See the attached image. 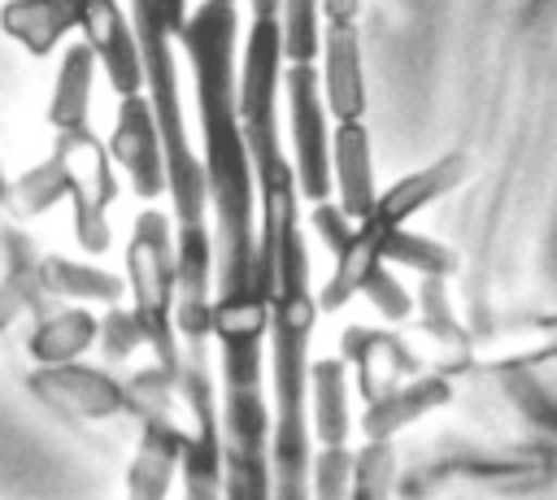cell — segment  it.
Returning a JSON list of instances; mask_svg holds the SVG:
<instances>
[{"mask_svg":"<svg viewBox=\"0 0 557 500\" xmlns=\"http://www.w3.org/2000/svg\"><path fill=\"white\" fill-rule=\"evenodd\" d=\"M361 296L370 300V309H374L383 322H405V317L413 313V296L405 291V283H400V278H396L387 265H379V270L366 278Z\"/></svg>","mask_w":557,"mask_h":500,"instance_id":"obj_26","label":"cell"},{"mask_svg":"<svg viewBox=\"0 0 557 500\" xmlns=\"http://www.w3.org/2000/svg\"><path fill=\"white\" fill-rule=\"evenodd\" d=\"M331 187L339 196V209L361 222L379 191H374V165H370V135L361 122H339L331 135Z\"/></svg>","mask_w":557,"mask_h":500,"instance_id":"obj_14","label":"cell"},{"mask_svg":"<svg viewBox=\"0 0 557 500\" xmlns=\"http://www.w3.org/2000/svg\"><path fill=\"white\" fill-rule=\"evenodd\" d=\"M78 26V0H9L0 9V30L17 39L30 57H48Z\"/></svg>","mask_w":557,"mask_h":500,"instance_id":"obj_16","label":"cell"},{"mask_svg":"<svg viewBox=\"0 0 557 500\" xmlns=\"http://www.w3.org/2000/svg\"><path fill=\"white\" fill-rule=\"evenodd\" d=\"M100 339V317H91L87 309H61V313H44L35 335H30V357L39 365H70L78 361L91 343Z\"/></svg>","mask_w":557,"mask_h":500,"instance_id":"obj_19","label":"cell"},{"mask_svg":"<svg viewBox=\"0 0 557 500\" xmlns=\"http://www.w3.org/2000/svg\"><path fill=\"white\" fill-rule=\"evenodd\" d=\"M322 100L335 113V122H361L366 113L357 22H326L322 30Z\"/></svg>","mask_w":557,"mask_h":500,"instance_id":"obj_13","label":"cell"},{"mask_svg":"<svg viewBox=\"0 0 557 500\" xmlns=\"http://www.w3.org/2000/svg\"><path fill=\"white\" fill-rule=\"evenodd\" d=\"M78 26H83V43L96 52V65H104V78L113 83L117 100L139 96L144 87V57H139V39L135 26L122 17L117 0H78Z\"/></svg>","mask_w":557,"mask_h":500,"instance_id":"obj_10","label":"cell"},{"mask_svg":"<svg viewBox=\"0 0 557 500\" xmlns=\"http://www.w3.org/2000/svg\"><path fill=\"white\" fill-rule=\"evenodd\" d=\"M30 391L44 404H57V409H65L74 417H87V422L126 413V383H117L104 370L78 365V361H70V365H39L30 374Z\"/></svg>","mask_w":557,"mask_h":500,"instance_id":"obj_11","label":"cell"},{"mask_svg":"<svg viewBox=\"0 0 557 500\" xmlns=\"http://www.w3.org/2000/svg\"><path fill=\"white\" fill-rule=\"evenodd\" d=\"M339 352L344 361L357 370V391L366 404L392 396L405 378L431 374L422 370V357L409 339H400L396 330H370V326H348L339 335Z\"/></svg>","mask_w":557,"mask_h":500,"instance_id":"obj_8","label":"cell"},{"mask_svg":"<svg viewBox=\"0 0 557 500\" xmlns=\"http://www.w3.org/2000/svg\"><path fill=\"white\" fill-rule=\"evenodd\" d=\"M70 196V170H65V161L52 152L48 161H39L35 170H26L17 183H9L4 187V209L17 217V222H26V217H39V213H48L57 200H65Z\"/></svg>","mask_w":557,"mask_h":500,"instance_id":"obj_21","label":"cell"},{"mask_svg":"<svg viewBox=\"0 0 557 500\" xmlns=\"http://www.w3.org/2000/svg\"><path fill=\"white\" fill-rule=\"evenodd\" d=\"M35 274H39V291L44 296H61V300H109V304L122 300V278L109 274V270H96V265H78V261H65V257H39L35 261Z\"/></svg>","mask_w":557,"mask_h":500,"instance_id":"obj_20","label":"cell"},{"mask_svg":"<svg viewBox=\"0 0 557 500\" xmlns=\"http://www.w3.org/2000/svg\"><path fill=\"white\" fill-rule=\"evenodd\" d=\"M309 226H313V235L322 239V248L331 252V257H339L344 248H348V239H352V217L339 209V200H318V204H309Z\"/></svg>","mask_w":557,"mask_h":500,"instance_id":"obj_29","label":"cell"},{"mask_svg":"<svg viewBox=\"0 0 557 500\" xmlns=\"http://www.w3.org/2000/svg\"><path fill=\"white\" fill-rule=\"evenodd\" d=\"M139 426L144 435L126 465V500H165L174 487V474L183 470L187 430L178 426V413H161Z\"/></svg>","mask_w":557,"mask_h":500,"instance_id":"obj_12","label":"cell"},{"mask_svg":"<svg viewBox=\"0 0 557 500\" xmlns=\"http://www.w3.org/2000/svg\"><path fill=\"white\" fill-rule=\"evenodd\" d=\"M383 265H405L418 278H444L448 283L461 261H457L453 248H444V243H435V239H426L418 230H396L387 239V248H383Z\"/></svg>","mask_w":557,"mask_h":500,"instance_id":"obj_23","label":"cell"},{"mask_svg":"<svg viewBox=\"0 0 557 500\" xmlns=\"http://www.w3.org/2000/svg\"><path fill=\"white\" fill-rule=\"evenodd\" d=\"M509 396H513V404H518V413L527 417V422H535L544 435H557V400H548L535 383H527V378H513L509 383Z\"/></svg>","mask_w":557,"mask_h":500,"instance_id":"obj_30","label":"cell"},{"mask_svg":"<svg viewBox=\"0 0 557 500\" xmlns=\"http://www.w3.org/2000/svg\"><path fill=\"white\" fill-rule=\"evenodd\" d=\"M444 404H453V383L444 374H418V378L400 383L392 396L366 404L361 430H366V439H392L396 430L413 426L418 417H426V413H435Z\"/></svg>","mask_w":557,"mask_h":500,"instance_id":"obj_15","label":"cell"},{"mask_svg":"<svg viewBox=\"0 0 557 500\" xmlns=\"http://www.w3.org/2000/svg\"><path fill=\"white\" fill-rule=\"evenodd\" d=\"M352 452L348 448H318L313 452V500H348Z\"/></svg>","mask_w":557,"mask_h":500,"instance_id":"obj_27","label":"cell"},{"mask_svg":"<svg viewBox=\"0 0 557 500\" xmlns=\"http://www.w3.org/2000/svg\"><path fill=\"white\" fill-rule=\"evenodd\" d=\"M548 474H553V457L540 448H492V452L461 448V452H444V457L413 465L405 478H396V491L400 500H422L448 478H470V483H487L500 491H527V487L548 483Z\"/></svg>","mask_w":557,"mask_h":500,"instance_id":"obj_4","label":"cell"},{"mask_svg":"<svg viewBox=\"0 0 557 500\" xmlns=\"http://www.w3.org/2000/svg\"><path fill=\"white\" fill-rule=\"evenodd\" d=\"M39 261V257H35ZM35 261L26 257V248L17 243V252H13V261H9V274L0 278V330L22 313V309H30V304H39L44 300V291H39V274H35Z\"/></svg>","mask_w":557,"mask_h":500,"instance_id":"obj_25","label":"cell"},{"mask_svg":"<svg viewBox=\"0 0 557 500\" xmlns=\"http://www.w3.org/2000/svg\"><path fill=\"white\" fill-rule=\"evenodd\" d=\"M222 4H235V0H222Z\"/></svg>","mask_w":557,"mask_h":500,"instance_id":"obj_33","label":"cell"},{"mask_svg":"<svg viewBox=\"0 0 557 500\" xmlns=\"http://www.w3.org/2000/svg\"><path fill=\"white\" fill-rule=\"evenodd\" d=\"M144 343V326H139V317H135V309H109L104 317H100V348H104V357L109 361H126L135 348Z\"/></svg>","mask_w":557,"mask_h":500,"instance_id":"obj_28","label":"cell"},{"mask_svg":"<svg viewBox=\"0 0 557 500\" xmlns=\"http://www.w3.org/2000/svg\"><path fill=\"white\" fill-rule=\"evenodd\" d=\"M91 78H96V52L87 43H74L61 57L57 87H52V100H48V126L57 135L87 126V113H91Z\"/></svg>","mask_w":557,"mask_h":500,"instance_id":"obj_17","label":"cell"},{"mask_svg":"<svg viewBox=\"0 0 557 500\" xmlns=\"http://www.w3.org/2000/svg\"><path fill=\"white\" fill-rule=\"evenodd\" d=\"M322 0H283V57L287 65H313L322 52Z\"/></svg>","mask_w":557,"mask_h":500,"instance_id":"obj_24","label":"cell"},{"mask_svg":"<svg viewBox=\"0 0 557 500\" xmlns=\"http://www.w3.org/2000/svg\"><path fill=\"white\" fill-rule=\"evenodd\" d=\"M270 304L252 283H222L213 339L222 352V500H274L270 404L261 391V343Z\"/></svg>","mask_w":557,"mask_h":500,"instance_id":"obj_1","label":"cell"},{"mask_svg":"<svg viewBox=\"0 0 557 500\" xmlns=\"http://www.w3.org/2000/svg\"><path fill=\"white\" fill-rule=\"evenodd\" d=\"M126 283H131V309L144 326V343L152 348L157 365L178 383L183 378V343L174 330V222L161 209H144L135 217L131 243H126Z\"/></svg>","mask_w":557,"mask_h":500,"instance_id":"obj_3","label":"cell"},{"mask_svg":"<svg viewBox=\"0 0 557 500\" xmlns=\"http://www.w3.org/2000/svg\"><path fill=\"white\" fill-rule=\"evenodd\" d=\"M287 109H292V139H296V191L300 200L318 204L331 200V135H326V100H322V74L313 65H283Z\"/></svg>","mask_w":557,"mask_h":500,"instance_id":"obj_6","label":"cell"},{"mask_svg":"<svg viewBox=\"0 0 557 500\" xmlns=\"http://www.w3.org/2000/svg\"><path fill=\"white\" fill-rule=\"evenodd\" d=\"M361 0H322V17L326 22H357Z\"/></svg>","mask_w":557,"mask_h":500,"instance_id":"obj_31","label":"cell"},{"mask_svg":"<svg viewBox=\"0 0 557 500\" xmlns=\"http://www.w3.org/2000/svg\"><path fill=\"white\" fill-rule=\"evenodd\" d=\"M4 187H9V183H4V178H0V204H4Z\"/></svg>","mask_w":557,"mask_h":500,"instance_id":"obj_32","label":"cell"},{"mask_svg":"<svg viewBox=\"0 0 557 500\" xmlns=\"http://www.w3.org/2000/svg\"><path fill=\"white\" fill-rule=\"evenodd\" d=\"M65 170H70V200H74V235L83 252L100 257L109 248V204L117 200V178H113V157L109 148L91 135V126L61 130L52 148Z\"/></svg>","mask_w":557,"mask_h":500,"instance_id":"obj_5","label":"cell"},{"mask_svg":"<svg viewBox=\"0 0 557 500\" xmlns=\"http://www.w3.org/2000/svg\"><path fill=\"white\" fill-rule=\"evenodd\" d=\"M109 157L126 170L135 196L157 200L165 191V152H161V130L148 96H126L117 100V122L109 135Z\"/></svg>","mask_w":557,"mask_h":500,"instance_id":"obj_9","label":"cell"},{"mask_svg":"<svg viewBox=\"0 0 557 500\" xmlns=\"http://www.w3.org/2000/svg\"><path fill=\"white\" fill-rule=\"evenodd\" d=\"M309 391H313V435L322 448H348V370L344 361H313L309 365Z\"/></svg>","mask_w":557,"mask_h":500,"instance_id":"obj_18","label":"cell"},{"mask_svg":"<svg viewBox=\"0 0 557 500\" xmlns=\"http://www.w3.org/2000/svg\"><path fill=\"white\" fill-rule=\"evenodd\" d=\"M461 178H466V157H461V152H448V157H440V161H431V165L405 174L400 183H392V187L374 200V209L357 222L348 248L335 257V270H331V278H326L322 291H318V309L335 313V309H344L352 296H361L366 278L383 265V248H387V239L400 230V222L413 217V213H422V209L435 204L440 196H448Z\"/></svg>","mask_w":557,"mask_h":500,"instance_id":"obj_2","label":"cell"},{"mask_svg":"<svg viewBox=\"0 0 557 500\" xmlns=\"http://www.w3.org/2000/svg\"><path fill=\"white\" fill-rule=\"evenodd\" d=\"M557 357V317H513L505 326H487L479 335L466 330V339L440 361L435 374H453V370H531L540 361Z\"/></svg>","mask_w":557,"mask_h":500,"instance_id":"obj_7","label":"cell"},{"mask_svg":"<svg viewBox=\"0 0 557 500\" xmlns=\"http://www.w3.org/2000/svg\"><path fill=\"white\" fill-rule=\"evenodd\" d=\"M396 448L392 439H366L352 452L348 500H392L396 496Z\"/></svg>","mask_w":557,"mask_h":500,"instance_id":"obj_22","label":"cell"}]
</instances>
